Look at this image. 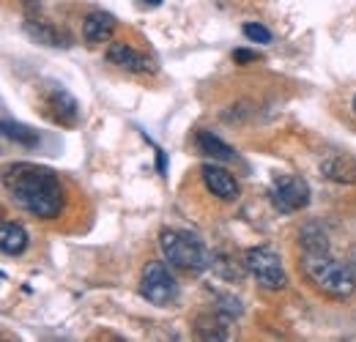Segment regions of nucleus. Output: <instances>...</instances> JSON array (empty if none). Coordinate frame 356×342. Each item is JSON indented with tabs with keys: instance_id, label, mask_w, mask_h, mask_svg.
<instances>
[{
	"instance_id": "1",
	"label": "nucleus",
	"mask_w": 356,
	"mask_h": 342,
	"mask_svg": "<svg viewBox=\"0 0 356 342\" xmlns=\"http://www.w3.org/2000/svg\"><path fill=\"white\" fill-rule=\"evenodd\" d=\"M8 197L39 219H55L63 211V184L60 178L39 165H14L6 172Z\"/></svg>"
},
{
	"instance_id": "2",
	"label": "nucleus",
	"mask_w": 356,
	"mask_h": 342,
	"mask_svg": "<svg viewBox=\"0 0 356 342\" xmlns=\"http://www.w3.org/2000/svg\"><path fill=\"white\" fill-rule=\"evenodd\" d=\"M302 271L312 285L329 299H351L356 291V271L351 266L329 257V252H305Z\"/></svg>"
},
{
	"instance_id": "3",
	"label": "nucleus",
	"mask_w": 356,
	"mask_h": 342,
	"mask_svg": "<svg viewBox=\"0 0 356 342\" xmlns=\"http://www.w3.org/2000/svg\"><path fill=\"white\" fill-rule=\"evenodd\" d=\"M159 250L168 260V266L181 268L186 274H203L209 268V250L203 241L184 230H162Z\"/></svg>"
},
{
	"instance_id": "4",
	"label": "nucleus",
	"mask_w": 356,
	"mask_h": 342,
	"mask_svg": "<svg viewBox=\"0 0 356 342\" xmlns=\"http://www.w3.org/2000/svg\"><path fill=\"white\" fill-rule=\"evenodd\" d=\"M140 293H143V299L151 301L154 307H168V304H173L178 299L181 288H178L176 277L168 271V266L154 260V263H145V268H143Z\"/></svg>"
},
{
	"instance_id": "5",
	"label": "nucleus",
	"mask_w": 356,
	"mask_h": 342,
	"mask_svg": "<svg viewBox=\"0 0 356 342\" xmlns=\"http://www.w3.org/2000/svg\"><path fill=\"white\" fill-rule=\"evenodd\" d=\"M247 271L255 277L258 285H264L266 291H282L288 285L285 268L280 255L271 247H252L247 252Z\"/></svg>"
},
{
	"instance_id": "6",
	"label": "nucleus",
	"mask_w": 356,
	"mask_h": 342,
	"mask_svg": "<svg viewBox=\"0 0 356 342\" xmlns=\"http://www.w3.org/2000/svg\"><path fill=\"white\" fill-rule=\"evenodd\" d=\"M271 203L282 214L302 211L310 203V186L299 175H277L271 186Z\"/></svg>"
},
{
	"instance_id": "7",
	"label": "nucleus",
	"mask_w": 356,
	"mask_h": 342,
	"mask_svg": "<svg viewBox=\"0 0 356 342\" xmlns=\"http://www.w3.org/2000/svg\"><path fill=\"white\" fill-rule=\"evenodd\" d=\"M107 60L113 63V66H118V69H127V72H134V74H145V72H154L156 66H154V60L145 55V52H140V49H134L132 44H113L110 49H107Z\"/></svg>"
},
{
	"instance_id": "8",
	"label": "nucleus",
	"mask_w": 356,
	"mask_h": 342,
	"mask_svg": "<svg viewBox=\"0 0 356 342\" xmlns=\"http://www.w3.org/2000/svg\"><path fill=\"white\" fill-rule=\"evenodd\" d=\"M200 178L206 184V189L220 197V200H236L238 197V181L230 175L227 170L217 168V165H203L200 168Z\"/></svg>"
},
{
	"instance_id": "9",
	"label": "nucleus",
	"mask_w": 356,
	"mask_h": 342,
	"mask_svg": "<svg viewBox=\"0 0 356 342\" xmlns=\"http://www.w3.org/2000/svg\"><path fill=\"white\" fill-rule=\"evenodd\" d=\"M115 28H118V22H115V17L110 11H90L88 17L83 19V36L90 44L107 42L115 33Z\"/></svg>"
},
{
	"instance_id": "10",
	"label": "nucleus",
	"mask_w": 356,
	"mask_h": 342,
	"mask_svg": "<svg viewBox=\"0 0 356 342\" xmlns=\"http://www.w3.org/2000/svg\"><path fill=\"white\" fill-rule=\"evenodd\" d=\"M195 142H197V151L206 159H211V162H236L238 159V154L225 140H220L217 134H211V131H197Z\"/></svg>"
},
{
	"instance_id": "11",
	"label": "nucleus",
	"mask_w": 356,
	"mask_h": 342,
	"mask_svg": "<svg viewBox=\"0 0 356 342\" xmlns=\"http://www.w3.org/2000/svg\"><path fill=\"white\" fill-rule=\"evenodd\" d=\"M0 250L6 255H22L28 250V233L17 222H3L0 227Z\"/></svg>"
},
{
	"instance_id": "12",
	"label": "nucleus",
	"mask_w": 356,
	"mask_h": 342,
	"mask_svg": "<svg viewBox=\"0 0 356 342\" xmlns=\"http://www.w3.org/2000/svg\"><path fill=\"white\" fill-rule=\"evenodd\" d=\"M47 101H49V110H52L55 121H58V118H63L66 124H74V121H77V101H74V96H72L69 90L55 88V90L47 96Z\"/></svg>"
},
{
	"instance_id": "13",
	"label": "nucleus",
	"mask_w": 356,
	"mask_h": 342,
	"mask_svg": "<svg viewBox=\"0 0 356 342\" xmlns=\"http://www.w3.org/2000/svg\"><path fill=\"white\" fill-rule=\"evenodd\" d=\"M25 31H28V36L33 42L39 44H47V47H69V39L58 28H52L47 22H25Z\"/></svg>"
},
{
	"instance_id": "14",
	"label": "nucleus",
	"mask_w": 356,
	"mask_h": 342,
	"mask_svg": "<svg viewBox=\"0 0 356 342\" xmlns=\"http://www.w3.org/2000/svg\"><path fill=\"white\" fill-rule=\"evenodd\" d=\"M3 134H6L11 142L28 145V148L39 145V134H36L33 129L22 127V124H17V121H11V118H3Z\"/></svg>"
},
{
	"instance_id": "15",
	"label": "nucleus",
	"mask_w": 356,
	"mask_h": 342,
	"mask_svg": "<svg viewBox=\"0 0 356 342\" xmlns=\"http://www.w3.org/2000/svg\"><path fill=\"white\" fill-rule=\"evenodd\" d=\"M302 247H305V252H329V241L321 233V227H315V225H307V230L302 233Z\"/></svg>"
},
{
	"instance_id": "16",
	"label": "nucleus",
	"mask_w": 356,
	"mask_h": 342,
	"mask_svg": "<svg viewBox=\"0 0 356 342\" xmlns=\"http://www.w3.org/2000/svg\"><path fill=\"white\" fill-rule=\"evenodd\" d=\"M244 36L255 44H271V39H274L271 31H268L266 25H261V22H247L244 25Z\"/></svg>"
},
{
	"instance_id": "17",
	"label": "nucleus",
	"mask_w": 356,
	"mask_h": 342,
	"mask_svg": "<svg viewBox=\"0 0 356 342\" xmlns=\"http://www.w3.org/2000/svg\"><path fill=\"white\" fill-rule=\"evenodd\" d=\"M258 55L255 52H247V49H236L233 52V60H238V63H247V60H255Z\"/></svg>"
},
{
	"instance_id": "18",
	"label": "nucleus",
	"mask_w": 356,
	"mask_h": 342,
	"mask_svg": "<svg viewBox=\"0 0 356 342\" xmlns=\"http://www.w3.org/2000/svg\"><path fill=\"white\" fill-rule=\"evenodd\" d=\"M143 3H148V6H162V0H143Z\"/></svg>"
},
{
	"instance_id": "19",
	"label": "nucleus",
	"mask_w": 356,
	"mask_h": 342,
	"mask_svg": "<svg viewBox=\"0 0 356 342\" xmlns=\"http://www.w3.org/2000/svg\"><path fill=\"white\" fill-rule=\"evenodd\" d=\"M354 113H356V96H354Z\"/></svg>"
}]
</instances>
